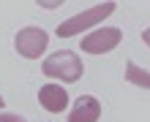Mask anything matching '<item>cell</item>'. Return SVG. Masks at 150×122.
Returning <instances> with one entry per match:
<instances>
[{
  "label": "cell",
  "instance_id": "obj_8",
  "mask_svg": "<svg viewBox=\"0 0 150 122\" xmlns=\"http://www.w3.org/2000/svg\"><path fill=\"white\" fill-rule=\"evenodd\" d=\"M0 122H28L19 114H11V111H0Z\"/></svg>",
  "mask_w": 150,
  "mask_h": 122
},
{
  "label": "cell",
  "instance_id": "obj_2",
  "mask_svg": "<svg viewBox=\"0 0 150 122\" xmlns=\"http://www.w3.org/2000/svg\"><path fill=\"white\" fill-rule=\"evenodd\" d=\"M41 71H44V76H52V79H57V82L74 84V82L82 79V60H79V54H74L71 49L55 52V54H49L44 60Z\"/></svg>",
  "mask_w": 150,
  "mask_h": 122
},
{
  "label": "cell",
  "instance_id": "obj_1",
  "mask_svg": "<svg viewBox=\"0 0 150 122\" xmlns=\"http://www.w3.org/2000/svg\"><path fill=\"white\" fill-rule=\"evenodd\" d=\"M115 11H117V3H98V6L87 8V11H82V14L71 16V19H66L63 24H57L55 36L57 38H71V36H76V33H87L98 22H104L107 16H112Z\"/></svg>",
  "mask_w": 150,
  "mask_h": 122
},
{
  "label": "cell",
  "instance_id": "obj_9",
  "mask_svg": "<svg viewBox=\"0 0 150 122\" xmlns=\"http://www.w3.org/2000/svg\"><path fill=\"white\" fill-rule=\"evenodd\" d=\"M142 41H145V43H147V46H150V27H147V30L142 33Z\"/></svg>",
  "mask_w": 150,
  "mask_h": 122
},
{
  "label": "cell",
  "instance_id": "obj_4",
  "mask_svg": "<svg viewBox=\"0 0 150 122\" xmlns=\"http://www.w3.org/2000/svg\"><path fill=\"white\" fill-rule=\"evenodd\" d=\"M120 41H123V30L120 27H98V30L87 33V36L79 41V46H82V52H87V54H107Z\"/></svg>",
  "mask_w": 150,
  "mask_h": 122
},
{
  "label": "cell",
  "instance_id": "obj_10",
  "mask_svg": "<svg viewBox=\"0 0 150 122\" xmlns=\"http://www.w3.org/2000/svg\"><path fill=\"white\" fill-rule=\"evenodd\" d=\"M3 106H6V98H3V95H0V111H3Z\"/></svg>",
  "mask_w": 150,
  "mask_h": 122
},
{
  "label": "cell",
  "instance_id": "obj_5",
  "mask_svg": "<svg viewBox=\"0 0 150 122\" xmlns=\"http://www.w3.org/2000/svg\"><path fill=\"white\" fill-rule=\"evenodd\" d=\"M38 103L44 111H49V114H60V111H66L68 106V92L66 87L60 84H44L38 90Z\"/></svg>",
  "mask_w": 150,
  "mask_h": 122
},
{
  "label": "cell",
  "instance_id": "obj_7",
  "mask_svg": "<svg viewBox=\"0 0 150 122\" xmlns=\"http://www.w3.org/2000/svg\"><path fill=\"white\" fill-rule=\"evenodd\" d=\"M126 82L142 87V90H150V71L139 68L137 63H128V65H126Z\"/></svg>",
  "mask_w": 150,
  "mask_h": 122
},
{
  "label": "cell",
  "instance_id": "obj_3",
  "mask_svg": "<svg viewBox=\"0 0 150 122\" xmlns=\"http://www.w3.org/2000/svg\"><path fill=\"white\" fill-rule=\"evenodd\" d=\"M47 43H49V36L41 27H22L14 36V46L25 60H38L47 52Z\"/></svg>",
  "mask_w": 150,
  "mask_h": 122
},
{
  "label": "cell",
  "instance_id": "obj_6",
  "mask_svg": "<svg viewBox=\"0 0 150 122\" xmlns=\"http://www.w3.org/2000/svg\"><path fill=\"white\" fill-rule=\"evenodd\" d=\"M98 119H101V103L93 95L76 98L74 109L68 111V122H98Z\"/></svg>",
  "mask_w": 150,
  "mask_h": 122
}]
</instances>
